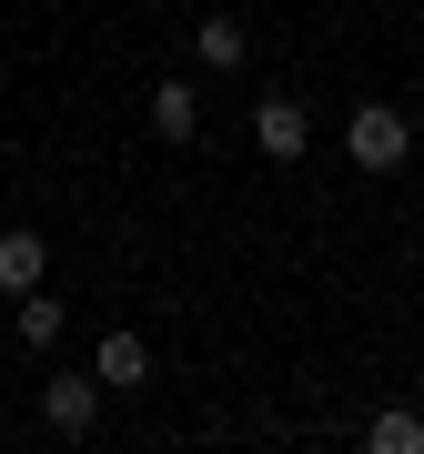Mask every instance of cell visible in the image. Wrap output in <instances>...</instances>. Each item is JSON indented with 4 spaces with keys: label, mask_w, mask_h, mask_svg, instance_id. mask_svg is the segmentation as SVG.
Returning <instances> with one entry per match:
<instances>
[{
    "label": "cell",
    "mask_w": 424,
    "mask_h": 454,
    "mask_svg": "<svg viewBox=\"0 0 424 454\" xmlns=\"http://www.w3.org/2000/svg\"><path fill=\"white\" fill-rule=\"evenodd\" d=\"M20 343H61V303H51L41 283L20 293Z\"/></svg>",
    "instance_id": "9c48e42d"
},
{
    "label": "cell",
    "mask_w": 424,
    "mask_h": 454,
    "mask_svg": "<svg viewBox=\"0 0 424 454\" xmlns=\"http://www.w3.org/2000/svg\"><path fill=\"white\" fill-rule=\"evenodd\" d=\"M343 152H354L364 172H404V152H414V121L394 112V101H364V112L343 121Z\"/></svg>",
    "instance_id": "6da1fadb"
},
{
    "label": "cell",
    "mask_w": 424,
    "mask_h": 454,
    "mask_svg": "<svg viewBox=\"0 0 424 454\" xmlns=\"http://www.w3.org/2000/svg\"><path fill=\"white\" fill-rule=\"evenodd\" d=\"M41 414H51V434H91V414H101V373H51V384H41Z\"/></svg>",
    "instance_id": "7a4b0ae2"
},
{
    "label": "cell",
    "mask_w": 424,
    "mask_h": 454,
    "mask_svg": "<svg viewBox=\"0 0 424 454\" xmlns=\"http://www.w3.org/2000/svg\"><path fill=\"white\" fill-rule=\"evenodd\" d=\"M253 142H263V162H294V152L313 142L303 101H263V112H253Z\"/></svg>",
    "instance_id": "3957f363"
},
{
    "label": "cell",
    "mask_w": 424,
    "mask_h": 454,
    "mask_svg": "<svg viewBox=\"0 0 424 454\" xmlns=\"http://www.w3.org/2000/svg\"><path fill=\"white\" fill-rule=\"evenodd\" d=\"M101 384H112V394H131V384H152V354H142V333H101Z\"/></svg>",
    "instance_id": "277c9868"
},
{
    "label": "cell",
    "mask_w": 424,
    "mask_h": 454,
    "mask_svg": "<svg viewBox=\"0 0 424 454\" xmlns=\"http://www.w3.org/2000/svg\"><path fill=\"white\" fill-rule=\"evenodd\" d=\"M192 51H202L212 71H243V61H253V51H243V20H202V41H192Z\"/></svg>",
    "instance_id": "ba28073f"
},
{
    "label": "cell",
    "mask_w": 424,
    "mask_h": 454,
    "mask_svg": "<svg viewBox=\"0 0 424 454\" xmlns=\"http://www.w3.org/2000/svg\"><path fill=\"white\" fill-rule=\"evenodd\" d=\"M192 121H202L192 82H162V91H152V142H192Z\"/></svg>",
    "instance_id": "8992f818"
},
{
    "label": "cell",
    "mask_w": 424,
    "mask_h": 454,
    "mask_svg": "<svg viewBox=\"0 0 424 454\" xmlns=\"http://www.w3.org/2000/svg\"><path fill=\"white\" fill-rule=\"evenodd\" d=\"M51 273V253H41V232H0V293H31Z\"/></svg>",
    "instance_id": "5b68a950"
},
{
    "label": "cell",
    "mask_w": 424,
    "mask_h": 454,
    "mask_svg": "<svg viewBox=\"0 0 424 454\" xmlns=\"http://www.w3.org/2000/svg\"><path fill=\"white\" fill-rule=\"evenodd\" d=\"M364 444H374V454H424V414H404V404H394V414H374V424H364Z\"/></svg>",
    "instance_id": "52a82bcc"
}]
</instances>
